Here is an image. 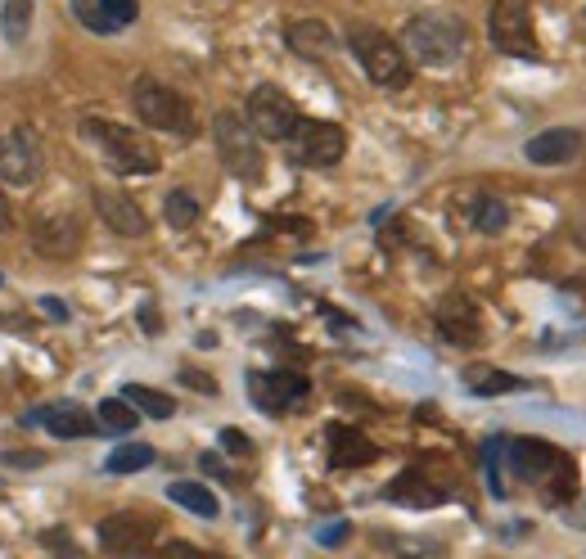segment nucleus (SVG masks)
<instances>
[{"label":"nucleus","instance_id":"1","mask_svg":"<svg viewBox=\"0 0 586 559\" xmlns=\"http://www.w3.org/2000/svg\"><path fill=\"white\" fill-rule=\"evenodd\" d=\"M506 460L519 483L542 487V496L551 505H564L577 492V464L564 447L546 442V438H506Z\"/></svg>","mask_w":586,"mask_h":559},{"label":"nucleus","instance_id":"2","mask_svg":"<svg viewBox=\"0 0 586 559\" xmlns=\"http://www.w3.org/2000/svg\"><path fill=\"white\" fill-rule=\"evenodd\" d=\"M465 45H469V28L456 14H443V10L415 14L402 28V51L420 68H456Z\"/></svg>","mask_w":586,"mask_h":559},{"label":"nucleus","instance_id":"3","mask_svg":"<svg viewBox=\"0 0 586 559\" xmlns=\"http://www.w3.org/2000/svg\"><path fill=\"white\" fill-rule=\"evenodd\" d=\"M82 140H90L105 154V163L118 176H154L159 172V150L140 131L109 122V118H82Z\"/></svg>","mask_w":586,"mask_h":559},{"label":"nucleus","instance_id":"4","mask_svg":"<svg viewBox=\"0 0 586 559\" xmlns=\"http://www.w3.org/2000/svg\"><path fill=\"white\" fill-rule=\"evenodd\" d=\"M131 109H135V118H140L144 127L167 131V135H176V140H189L194 131H199L189 100L181 96V90H172L167 81L150 77V73L131 81Z\"/></svg>","mask_w":586,"mask_h":559},{"label":"nucleus","instance_id":"5","mask_svg":"<svg viewBox=\"0 0 586 559\" xmlns=\"http://www.w3.org/2000/svg\"><path fill=\"white\" fill-rule=\"evenodd\" d=\"M348 51L357 55V64L366 68V77L383 90H402L411 81V59L402 51V41H393L388 32H379L375 23H352L348 28Z\"/></svg>","mask_w":586,"mask_h":559},{"label":"nucleus","instance_id":"6","mask_svg":"<svg viewBox=\"0 0 586 559\" xmlns=\"http://www.w3.org/2000/svg\"><path fill=\"white\" fill-rule=\"evenodd\" d=\"M213 140H217V154L226 163V172L235 180H262V135L249 127V118L239 113H217L213 118Z\"/></svg>","mask_w":586,"mask_h":559},{"label":"nucleus","instance_id":"7","mask_svg":"<svg viewBox=\"0 0 586 559\" xmlns=\"http://www.w3.org/2000/svg\"><path fill=\"white\" fill-rule=\"evenodd\" d=\"M487 36H492L501 55H514L528 64L542 59V45L532 36V0H492V10H487Z\"/></svg>","mask_w":586,"mask_h":559},{"label":"nucleus","instance_id":"8","mask_svg":"<svg viewBox=\"0 0 586 559\" xmlns=\"http://www.w3.org/2000/svg\"><path fill=\"white\" fill-rule=\"evenodd\" d=\"M284 145H289V154H293L299 167H334V163H344V154H348V131L338 122H307L303 118Z\"/></svg>","mask_w":586,"mask_h":559},{"label":"nucleus","instance_id":"9","mask_svg":"<svg viewBox=\"0 0 586 559\" xmlns=\"http://www.w3.org/2000/svg\"><path fill=\"white\" fill-rule=\"evenodd\" d=\"M243 118H249V127L262 135V140H284L293 135V127L303 122V113H299V105H293L280 86H271V81H262L258 90H249V105H243Z\"/></svg>","mask_w":586,"mask_h":559},{"label":"nucleus","instance_id":"10","mask_svg":"<svg viewBox=\"0 0 586 559\" xmlns=\"http://www.w3.org/2000/svg\"><path fill=\"white\" fill-rule=\"evenodd\" d=\"M312 397V380H303L299 370H253L249 375V402L267 415H289Z\"/></svg>","mask_w":586,"mask_h":559},{"label":"nucleus","instance_id":"11","mask_svg":"<svg viewBox=\"0 0 586 559\" xmlns=\"http://www.w3.org/2000/svg\"><path fill=\"white\" fill-rule=\"evenodd\" d=\"M433 325L452 348H474L482 339V316H478L469 294H447L443 303L433 307Z\"/></svg>","mask_w":586,"mask_h":559},{"label":"nucleus","instance_id":"12","mask_svg":"<svg viewBox=\"0 0 586 559\" xmlns=\"http://www.w3.org/2000/svg\"><path fill=\"white\" fill-rule=\"evenodd\" d=\"M95 537H100V546L109 555H140L159 541V524L144 515H109V519H100Z\"/></svg>","mask_w":586,"mask_h":559},{"label":"nucleus","instance_id":"13","mask_svg":"<svg viewBox=\"0 0 586 559\" xmlns=\"http://www.w3.org/2000/svg\"><path fill=\"white\" fill-rule=\"evenodd\" d=\"M32 249H36L41 257L68 262V257L82 249V221H77V217H68V212L36 217V221H32Z\"/></svg>","mask_w":586,"mask_h":559},{"label":"nucleus","instance_id":"14","mask_svg":"<svg viewBox=\"0 0 586 559\" xmlns=\"http://www.w3.org/2000/svg\"><path fill=\"white\" fill-rule=\"evenodd\" d=\"M32 425H41L45 434H55V438H64V442H73V438H90V434H100V419H95L82 402H51V406H41V410H32Z\"/></svg>","mask_w":586,"mask_h":559},{"label":"nucleus","instance_id":"15","mask_svg":"<svg viewBox=\"0 0 586 559\" xmlns=\"http://www.w3.org/2000/svg\"><path fill=\"white\" fill-rule=\"evenodd\" d=\"M90 199H95V212H100V221L113 230V235H122V240H140L144 230H150V217H144L140 204L127 199L122 190H90Z\"/></svg>","mask_w":586,"mask_h":559},{"label":"nucleus","instance_id":"16","mask_svg":"<svg viewBox=\"0 0 586 559\" xmlns=\"http://www.w3.org/2000/svg\"><path fill=\"white\" fill-rule=\"evenodd\" d=\"M577 150H582V131L577 127H551V131L528 140L523 158L536 163V167H564V163L577 158Z\"/></svg>","mask_w":586,"mask_h":559},{"label":"nucleus","instance_id":"17","mask_svg":"<svg viewBox=\"0 0 586 559\" xmlns=\"http://www.w3.org/2000/svg\"><path fill=\"white\" fill-rule=\"evenodd\" d=\"M41 172V158H36V145L28 131H10L0 135V180L6 185H32Z\"/></svg>","mask_w":586,"mask_h":559},{"label":"nucleus","instance_id":"18","mask_svg":"<svg viewBox=\"0 0 586 559\" xmlns=\"http://www.w3.org/2000/svg\"><path fill=\"white\" fill-rule=\"evenodd\" d=\"M325 442H329V464H334V470H361V464L379 460V447L352 425H329Z\"/></svg>","mask_w":586,"mask_h":559},{"label":"nucleus","instance_id":"19","mask_svg":"<svg viewBox=\"0 0 586 559\" xmlns=\"http://www.w3.org/2000/svg\"><path fill=\"white\" fill-rule=\"evenodd\" d=\"M284 41H289V51L303 55V59H329V55H334V32H329L321 19H299V23H289V28H284Z\"/></svg>","mask_w":586,"mask_h":559},{"label":"nucleus","instance_id":"20","mask_svg":"<svg viewBox=\"0 0 586 559\" xmlns=\"http://www.w3.org/2000/svg\"><path fill=\"white\" fill-rule=\"evenodd\" d=\"M383 496H388V501H398V505H415V509H428V505H443V501H447V492H443V487H433L428 474H420V470L398 474L393 483H388Z\"/></svg>","mask_w":586,"mask_h":559},{"label":"nucleus","instance_id":"21","mask_svg":"<svg viewBox=\"0 0 586 559\" xmlns=\"http://www.w3.org/2000/svg\"><path fill=\"white\" fill-rule=\"evenodd\" d=\"M465 388L478 393V397H497V393H523L528 380L510 375V370H497V365H469L465 370Z\"/></svg>","mask_w":586,"mask_h":559},{"label":"nucleus","instance_id":"22","mask_svg":"<svg viewBox=\"0 0 586 559\" xmlns=\"http://www.w3.org/2000/svg\"><path fill=\"white\" fill-rule=\"evenodd\" d=\"M167 496H172L176 505H185L189 515H199V519H217V515H221V501H217V496H213V487H204V483L181 479V483H172V487H167Z\"/></svg>","mask_w":586,"mask_h":559},{"label":"nucleus","instance_id":"23","mask_svg":"<svg viewBox=\"0 0 586 559\" xmlns=\"http://www.w3.org/2000/svg\"><path fill=\"white\" fill-rule=\"evenodd\" d=\"M154 460H159V451H154L150 442H122L118 451H109L105 470H109V474H140V470H150Z\"/></svg>","mask_w":586,"mask_h":559},{"label":"nucleus","instance_id":"24","mask_svg":"<svg viewBox=\"0 0 586 559\" xmlns=\"http://www.w3.org/2000/svg\"><path fill=\"white\" fill-rule=\"evenodd\" d=\"M95 419H100V429L105 434H131L135 425H140V410L127 402V397H109V402H100V406H95Z\"/></svg>","mask_w":586,"mask_h":559},{"label":"nucleus","instance_id":"25","mask_svg":"<svg viewBox=\"0 0 586 559\" xmlns=\"http://www.w3.org/2000/svg\"><path fill=\"white\" fill-rule=\"evenodd\" d=\"M140 415H150V419H172L176 415V402L167 397V393H159V388H144V384H127V393H122Z\"/></svg>","mask_w":586,"mask_h":559},{"label":"nucleus","instance_id":"26","mask_svg":"<svg viewBox=\"0 0 586 559\" xmlns=\"http://www.w3.org/2000/svg\"><path fill=\"white\" fill-rule=\"evenodd\" d=\"M506 221H510V208L497 195H478L474 199V230H482V235H501Z\"/></svg>","mask_w":586,"mask_h":559},{"label":"nucleus","instance_id":"27","mask_svg":"<svg viewBox=\"0 0 586 559\" xmlns=\"http://www.w3.org/2000/svg\"><path fill=\"white\" fill-rule=\"evenodd\" d=\"M199 199H194L189 190H172L167 199H163V217H167V226H176V230H189L194 221H199Z\"/></svg>","mask_w":586,"mask_h":559},{"label":"nucleus","instance_id":"28","mask_svg":"<svg viewBox=\"0 0 586 559\" xmlns=\"http://www.w3.org/2000/svg\"><path fill=\"white\" fill-rule=\"evenodd\" d=\"M32 28V0H6V41L19 45Z\"/></svg>","mask_w":586,"mask_h":559},{"label":"nucleus","instance_id":"29","mask_svg":"<svg viewBox=\"0 0 586 559\" xmlns=\"http://www.w3.org/2000/svg\"><path fill=\"white\" fill-rule=\"evenodd\" d=\"M73 14H77L82 28H90L95 36H113V28H109V19H105V10H100V0H73Z\"/></svg>","mask_w":586,"mask_h":559},{"label":"nucleus","instance_id":"30","mask_svg":"<svg viewBox=\"0 0 586 559\" xmlns=\"http://www.w3.org/2000/svg\"><path fill=\"white\" fill-rule=\"evenodd\" d=\"M100 10L109 19V28L122 32V28H131L140 19V0H100Z\"/></svg>","mask_w":586,"mask_h":559},{"label":"nucleus","instance_id":"31","mask_svg":"<svg viewBox=\"0 0 586 559\" xmlns=\"http://www.w3.org/2000/svg\"><path fill=\"white\" fill-rule=\"evenodd\" d=\"M221 447H226L230 456H253V438L239 434V429H221Z\"/></svg>","mask_w":586,"mask_h":559},{"label":"nucleus","instance_id":"32","mask_svg":"<svg viewBox=\"0 0 586 559\" xmlns=\"http://www.w3.org/2000/svg\"><path fill=\"white\" fill-rule=\"evenodd\" d=\"M181 380H185L189 388H199V393L217 397V380H213V375H204V370H189V365H185V370H181Z\"/></svg>","mask_w":586,"mask_h":559},{"label":"nucleus","instance_id":"33","mask_svg":"<svg viewBox=\"0 0 586 559\" xmlns=\"http://www.w3.org/2000/svg\"><path fill=\"white\" fill-rule=\"evenodd\" d=\"M348 533H352V524H334V528H325V533H321V546H338V541H348Z\"/></svg>","mask_w":586,"mask_h":559},{"label":"nucleus","instance_id":"34","mask_svg":"<svg viewBox=\"0 0 586 559\" xmlns=\"http://www.w3.org/2000/svg\"><path fill=\"white\" fill-rule=\"evenodd\" d=\"M140 325H144V330H150V335H159V330H163V320H159V311H154L150 303L140 307Z\"/></svg>","mask_w":586,"mask_h":559},{"label":"nucleus","instance_id":"35","mask_svg":"<svg viewBox=\"0 0 586 559\" xmlns=\"http://www.w3.org/2000/svg\"><path fill=\"white\" fill-rule=\"evenodd\" d=\"M199 464H204V470H208V474H217V479H230V470H226V464H221V460H217L213 451H208V456H204Z\"/></svg>","mask_w":586,"mask_h":559},{"label":"nucleus","instance_id":"36","mask_svg":"<svg viewBox=\"0 0 586 559\" xmlns=\"http://www.w3.org/2000/svg\"><path fill=\"white\" fill-rule=\"evenodd\" d=\"M41 307H45V316H51V320H68V311H64L59 298H41Z\"/></svg>","mask_w":586,"mask_h":559}]
</instances>
